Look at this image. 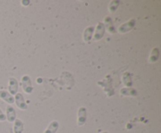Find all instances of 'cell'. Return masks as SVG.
<instances>
[{"label":"cell","instance_id":"cell-8","mask_svg":"<svg viewBox=\"0 0 161 133\" xmlns=\"http://www.w3.org/2000/svg\"><path fill=\"white\" fill-rule=\"evenodd\" d=\"M0 99L9 104H13L14 103V97L7 91L0 90Z\"/></svg>","mask_w":161,"mask_h":133},{"label":"cell","instance_id":"cell-7","mask_svg":"<svg viewBox=\"0 0 161 133\" xmlns=\"http://www.w3.org/2000/svg\"><path fill=\"white\" fill-rule=\"evenodd\" d=\"M6 119L8 120V121L12 123V122L15 121L16 117H17V114H16V110L12 106L9 105L6 107Z\"/></svg>","mask_w":161,"mask_h":133},{"label":"cell","instance_id":"cell-6","mask_svg":"<svg viewBox=\"0 0 161 133\" xmlns=\"http://www.w3.org/2000/svg\"><path fill=\"white\" fill-rule=\"evenodd\" d=\"M18 91V82L14 78H9V92L11 95H16Z\"/></svg>","mask_w":161,"mask_h":133},{"label":"cell","instance_id":"cell-13","mask_svg":"<svg viewBox=\"0 0 161 133\" xmlns=\"http://www.w3.org/2000/svg\"><path fill=\"white\" fill-rule=\"evenodd\" d=\"M24 131V123L20 119H16L14 125V133H22Z\"/></svg>","mask_w":161,"mask_h":133},{"label":"cell","instance_id":"cell-4","mask_svg":"<svg viewBox=\"0 0 161 133\" xmlns=\"http://www.w3.org/2000/svg\"><path fill=\"white\" fill-rule=\"evenodd\" d=\"M86 109L83 106L79 109L78 118H77V125L78 126H83L86 123Z\"/></svg>","mask_w":161,"mask_h":133},{"label":"cell","instance_id":"cell-11","mask_svg":"<svg viewBox=\"0 0 161 133\" xmlns=\"http://www.w3.org/2000/svg\"><path fill=\"white\" fill-rule=\"evenodd\" d=\"M120 95H128V96H135L137 95L136 89L133 88H123L120 89Z\"/></svg>","mask_w":161,"mask_h":133},{"label":"cell","instance_id":"cell-2","mask_svg":"<svg viewBox=\"0 0 161 133\" xmlns=\"http://www.w3.org/2000/svg\"><path fill=\"white\" fill-rule=\"evenodd\" d=\"M21 82H22V88H23L25 93L31 94L34 89H33V86L32 84H31V81L30 77L28 76V75H25V76H23L22 77Z\"/></svg>","mask_w":161,"mask_h":133},{"label":"cell","instance_id":"cell-1","mask_svg":"<svg viewBox=\"0 0 161 133\" xmlns=\"http://www.w3.org/2000/svg\"><path fill=\"white\" fill-rule=\"evenodd\" d=\"M135 23H136V20L135 19H131V20H128L126 23L121 24L118 28V32L120 33V34H124V33L129 32V31H131L135 28Z\"/></svg>","mask_w":161,"mask_h":133},{"label":"cell","instance_id":"cell-18","mask_svg":"<svg viewBox=\"0 0 161 133\" xmlns=\"http://www.w3.org/2000/svg\"><path fill=\"white\" fill-rule=\"evenodd\" d=\"M102 133H108V131H102Z\"/></svg>","mask_w":161,"mask_h":133},{"label":"cell","instance_id":"cell-16","mask_svg":"<svg viewBox=\"0 0 161 133\" xmlns=\"http://www.w3.org/2000/svg\"><path fill=\"white\" fill-rule=\"evenodd\" d=\"M105 23H106L108 26H107V29H108V32L109 33H115L116 31H115V28L114 26H112V28L110 27V25H113V21H112V19L109 18V17H106L105 20Z\"/></svg>","mask_w":161,"mask_h":133},{"label":"cell","instance_id":"cell-15","mask_svg":"<svg viewBox=\"0 0 161 133\" xmlns=\"http://www.w3.org/2000/svg\"><path fill=\"white\" fill-rule=\"evenodd\" d=\"M119 1H117V0H113V1H112L111 3H109V6H108L109 12L110 13L116 12L117 8L119 7Z\"/></svg>","mask_w":161,"mask_h":133},{"label":"cell","instance_id":"cell-3","mask_svg":"<svg viewBox=\"0 0 161 133\" xmlns=\"http://www.w3.org/2000/svg\"><path fill=\"white\" fill-rule=\"evenodd\" d=\"M105 32V23L99 22L98 24L97 25V28L95 29V33L94 35V41H99L103 38L104 34Z\"/></svg>","mask_w":161,"mask_h":133},{"label":"cell","instance_id":"cell-12","mask_svg":"<svg viewBox=\"0 0 161 133\" xmlns=\"http://www.w3.org/2000/svg\"><path fill=\"white\" fill-rule=\"evenodd\" d=\"M123 83L124 84V85H126L128 88H131L132 86V79H131V74H130L129 72H125V73L123 74L122 77Z\"/></svg>","mask_w":161,"mask_h":133},{"label":"cell","instance_id":"cell-9","mask_svg":"<svg viewBox=\"0 0 161 133\" xmlns=\"http://www.w3.org/2000/svg\"><path fill=\"white\" fill-rule=\"evenodd\" d=\"M94 31V27L89 26L85 29L84 32H83V40L85 42H90L92 39L93 34Z\"/></svg>","mask_w":161,"mask_h":133},{"label":"cell","instance_id":"cell-5","mask_svg":"<svg viewBox=\"0 0 161 133\" xmlns=\"http://www.w3.org/2000/svg\"><path fill=\"white\" fill-rule=\"evenodd\" d=\"M14 101H15L16 104L20 108V110H27L28 109V105L26 104L24 99L23 95L21 93H17L14 97Z\"/></svg>","mask_w":161,"mask_h":133},{"label":"cell","instance_id":"cell-17","mask_svg":"<svg viewBox=\"0 0 161 133\" xmlns=\"http://www.w3.org/2000/svg\"><path fill=\"white\" fill-rule=\"evenodd\" d=\"M6 120V117L0 108V121H5Z\"/></svg>","mask_w":161,"mask_h":133},{"label":"cell","instance_id":"cell-14","mask_svg":"<svg viewBox=\"0 0 161 133\" xmlns=\"http://www.w3.org/2000/svg\"><path fill=\"white\" fill-rule=\"evenodd\" d=\"M159 56H160V51H159L158 48H153V49L152 52H151V54L149 56V61L150 63H155L157 62V59H158Z\"/></svg>","mask_w":161,"mask_h":133},{"label":"cell","instance_id":"cell-10","mask_svg":"<svg viewBox=\"0 0 161 133\" xmlns=\"http://www.w3.org/2000/svg\"><path fill=\"white\" fill-rule=\"evenodd\" d=\"M58 128H59V123L57 120H53L43 133H56L58 131Z\"/></svg>","mask_w":161,"mask_h":133}]
</instances>
